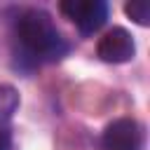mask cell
Returning <instances> with one entry per match:
<instances>
[{
  "label": "cell",
  "instance_id": "cell-1",
  "mask_svg": "<svg viewBox=\"0 0 150 150\" xmlns=\"http://www.w3.org/2000/svg\"><path fill=\"white\" fill-rule=\"evenodd\" d=\"M16 33L21 38V42L35 52V54H42V56H49V59H59L63 52H66V45L52 21V16L42 9H28L19 16V23H16Z\"/></svg>",
  "mask_w": 150,
  "mask_h": 150
},
{
  "label": "cell",
  "instance_id": "cell-2",
  "mask_svg": "<svg viewBox=\"0 0 150 150\" xmlns=\"http://www.w3.org/2000/svg\"><path fill=\"white\" fill-rule=\"evenodd\" d=\"M59 7L84 35L96 33L108 19V5L103 0H66Z\"/></svg>",
  "mask_w": 150,
  "mask_h": 150
},
{
  "label": "cell",
  "instance_id": "cell-3",
  "mask_svg": "<svg viewBox=\"0 0 150 150\" xmlns=\"http://www.w3.org/2000/svg\"><path fill=\"white\" fill-rule=\"evenodd\" d=\"M143 127L134 117H120L103 131V150H141Z\"/></svg>",
  "mask_w": 150,
  "mask_h": 150
},
{
  "label": "cell",
  "instance_id": "cell-4",
  "mask_svg": "<svg viewBox=\"0 0 150 150\" xmlns=\"http://www.w3.org/2000/svg\"><path fill=\"white\" fill-rule=\"evenodd\" d=\"M98 56L108 63H127L131 61L134 52H136V45H134V38L127 28H110L101 40H98V47H96Z\"/></svg>",
  "mask_w": 150,
  "mask_h": 150
},
{
  "label": "cell",
  "instance_id": "cell-5",
  "mask_svg": "<svg viewBox=\"0 0 150 150\" xmlns=\"http://www.w3.org/2000/svg\"><path fill=\"white\" fill-rule=\"evenodd\" d=\"M19 108V91L12 84H0V129L12 120Z\"/></svg>",
  "mask_w": 150,
  "mask_h": 150
},
{
  "label": "cell",
  "instance_id": "cell-6",
  "mask_svg": "<svg viewBox=\"0 0 150 150\" xmlns=\"http://www.w3.org/2000/svg\"><path fill=\"white\" fill-rule=\"evenodd\" d=\"M124 12L129 19H134L138 26H148L150 23V5L145 0H131L124 5Z\"/></svg>",
  "mask_w": 150,
  "mask_h": 150
},
{
  "label": "cell",
  "instance_id": "cell-7",
  "mask_svg": "<svg viewBox=\"0 0 150 150\" xmlns=\"http://www.w3.org/2000/svg\"><path fill=\"white\" fill-rule=\"evenodd\" d=\"M7 145H9V138H7V131H2V136H0V150H7Z\"/></svg>",
  "mask_w": 150,
  "mask_h": 150
}]
</instances>
